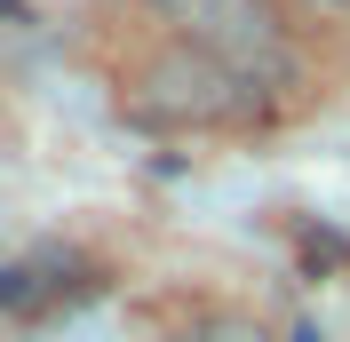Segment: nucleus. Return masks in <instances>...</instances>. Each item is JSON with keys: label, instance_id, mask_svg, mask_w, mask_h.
Segmentation results:
<instances>
[{"label": "nucleus", "instance_id": "nucleus-1", "mask_svg": "<svg viewBox=\"0 0 350 342\" xmlns=\"http://www.w3.org/2000/svg\"><path fill=\"white\" fill-rule=\"evenodd\" d=\"M295 342H319V326H295Z\"/></svg>", "mask_w": 350, "mask_h": 342}]
</instances>
